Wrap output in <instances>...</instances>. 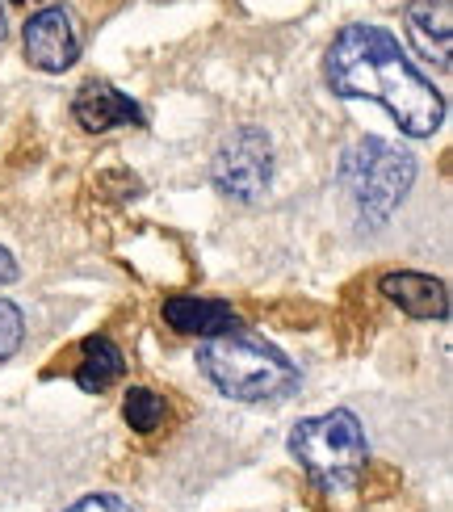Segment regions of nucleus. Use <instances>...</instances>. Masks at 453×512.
I'll return each mask as SVG.
<instances>
[{
	"mask_svg": "<svg viewBox=\"0 0 453 512\" xmlns=\"http://www.w3.org/2000/svg\"><path fill=\"white\" fill-rule=\"evenodd\" d=\"M328 84L340 97L386 105V114L416 139L437 135L445 122V97L412 68L395 34H386L382 26L357 21V26H344L332 38Z\"/></svg>",
	"mask_w": 453,
	"mask_h": 512,
	"instance_id": "obj_1",
	"label": "nucleus"
},
{
	"mask_svg": "<svg viewBox=\"0 0 453 512\" xmlns=\"http://www.w3.org/2000/svg\"><path fill=\"white\" fill-rule=\"evenodd\" d=\"M198 366L214 382V391H223L227 399H240V403L277 399L298 382L282 349L252 336H231V332L206 340L198 349Z\"/></svg>",
	"mask_w": 453,
	"mask_h": 512,
	"instance_id": "obj_2",
	"label": "nucleus"
},
{
	"mask_svg": "<svg viewBox=\"0 0 453 512\" xmlns=\"http://www.w3.org/2000/svg\"><path fill=\"white\" fill-rule=\"evenodd\" d=\"M416 181V160L412 152L386 143V139H357L340 160V185L349 194L357 219L365 227H382L407 198Z\"/></svg>",
	"mask_w": 453,
	"mask_h": 512,
	"instance_id": "obj_3",
	"label": "nucleus"
},
{
	"mask_svg": "<svg viewBox=\"0 0 453 512\" xmlns=\"http://www.w3.org/2000/svg\"><path fill=\"white\" fill-rule=\"evenodd\" d=\"M290 450L323 487H349L365 471V429L353 412L298 420L290 433Z\"/></svg>",
	"mask_w": 453,
	"mask_h": 512,
	"instance_id": "obj_4",
	"label": "nucleus"
},
{
	"mask_svg": "<svg viewBox=\"0 0 453 512\" xmlns=\"http://www.w3.org/2000/svg\"><path fill=\"white\" fill-rule=\"evenodd\" d=\"M269 177H273V147L269 135L256 131V126L231 131L219 152H214V181L235 202H256L269 189Z\"/></svg>",
	"mask_w": 453,
	"mask_h": 512,
	"instance_id": "obj_5",
	"label": "nucleus"
},
{
	"mask_svg": "<svg viewBox=\"0 0 453 512\" xmlns=\"http://www.w3.org/2000/svg\"><path fill=\"white\" fill-rule=\"evenodd\" d=\"M26 59L34 63L38 72H68L72 63L80 59V34H76V21L63 5H47L38 9L26 30Z\"/></svg>",
	"mask_w": 453,
	"mask_h": 512,
	"instance_id": "obj_6",
	"label": "nucleus"
},
{
	"mask_svg": "<svg viewBox=\"0 0 453 512\" xmlns=\"http://www.w3.org/2000/svg\"><path fill=\"white\" fill-rule=\"evenodd\" d=\"M72 114H76V122L89 135L114 131V126H139L143 122L139 101L118 93L110 80H89V84H84V89L76 93V101H72Z\"/></svg>",
	"mask_w": 453,
	"mask_h": 512,
	"instance_id": "obj_7",
	"label": "nucleus"
},
{
	"mask_svg": "<svg viewBox=\"0 0 453 512\" xmlns=\"http://www.w3.org/2000/svg\"><path fill=\"white\" fill-rule=\"evenodd\" d=\"M378 290L399 303V311H407L412 319H445L449 315V294L441 286V277L433 273H416V269H399V273H386Z\"/></svg>",
	"mask_w": 453,
	"mask_h": 512,
	"instance_id": "obj_8",
	"label": "nucleus"
},
{
	"mask_svg": "<svg viewBox=\"0 0 453 512\" xmlns=\"http://www.w3.org/2000/svg\"><path fill=\"white\" fill-rule=\"evenodd\" d=\"M164 324L172 332H181V336H223L235 328V311L227 303H219V298H198V294H172L164 298Z\"/></svg>",
	"mask_w": 453,
	"mask_h": 512,
	"instance_id": "obj_9",
	"label": "nucleus"
},
{
	"mask_svg": "<svg viewBox=\"0 0 453 512\" xmlns=\"http://www.w3.org/2000/svg\"><path fill=\"white\" fill-rule=\"evenodd\" d=\"M126 370V361L118 353V345L110 336H89L80 345V366H76V382L84 391H105L110 382H118Z\"/></svg>",
	"mask_w": 453,
	"mask_h": 512,
	"instance_id": "obj_10",
	"label": "nucleus"
},
{
	"mask_svg": "<svg viewBox=\"0 0 453 512\" xmlns=\"http://www.w3.org/2000/svg\"><path fill=\"white\" fill-rule=\"evenodd\" d=\"M407 30L420 38V47L441 63H449V0H412L407 5Z\"/></svg>",
	"mask_w": 453,
	"mask_h": 512,
	"instance_id": "obj_11",
	"label": "nucleus"
},
{
	"mask_svg": "<svg viewBox=\"0 0 453 512\" xmlns=\"http://www.w3.org/2000/svg\"><path fill=\"white\" fill-rule=\"evenodd\" d=\"M122 416L135 433H156L164 424V416H168V403H164V395L147 391V387H131L122 399Z\"/></svg>",
	"mask_w": 453,
	"mask_h": 512,
	"instance_id": "obj_12",
	"label": "nucleus"
},
{
	"mask_svg": "<svg viewBox=\"0 0 453 512\" xmlns=\"http://www.w3.org/2000/svg\"><path fill=\"white\" fill-rule=\"evenodd\" d=\"M21 336H26V319H21V311L13 303L0 298V366H5V361L17 353Z\"/></svg>",
	"mask_w": 453,
	"mask_h": 512,
	"instance_id": "obj_13",
	"label": "nucleus"
},
{
	"mask_svg": "<svg viewBox=\"0 0 453 512\" xmlns=\"http://www.w3.org/2000/svg\"><path fill=\"white\" fill-rule=\"evenodd\" d=\"M68 512H135L126 500H118V496H89V500H80V504H72Z\"/></svg>",
	"mask_w": 453,
	"mask_h": 512,
	"instance_id": "obj_14",
	"label": "nucleus"
},
{
	"mask_svg": "<svg viewBox=\"0 0 453 512\" xmlns=\"http://www.w3.org/2000/svg\"><path fill=\"white\" fill-rule=\"evenodd\" d=\"M13 273H17V265H13V256H9L5 248H0V286H5V282H13Z\"/></svg>",
	"mask_w": 453,
	"mask_h": 512,
	"instance_id": "obj_15",
	"label": "nucleus"
},
{
	"mask_svg": "<svg viewBox=\"0 0 453 512\" xmlns=\"http://www.w3.org/2000/svg\"><path fill=\"white\" fill-rule=\"evenodd\" d=\"M0 42H5V9H0Z\"/></svg>",
	"mask_w": 453,
	"mask_h": 512,
	"instance_id": "obj_16",
	"label": "nucleus"
},
{
	"mask_svg": "<svg viewBox=\"0 0 453 512\" xmlns=\"http://www.w3.org/2000/svg\"><path fill=\"white\" fill-rule=\"evenodd\" d=\"M9 5H30V0H9Z\"/></svg>",
	"mask_w": 453,
	"mask_h": 512,
	"instance_id": "obj_17",
	"label": "nucleus"
}]
</instances>
